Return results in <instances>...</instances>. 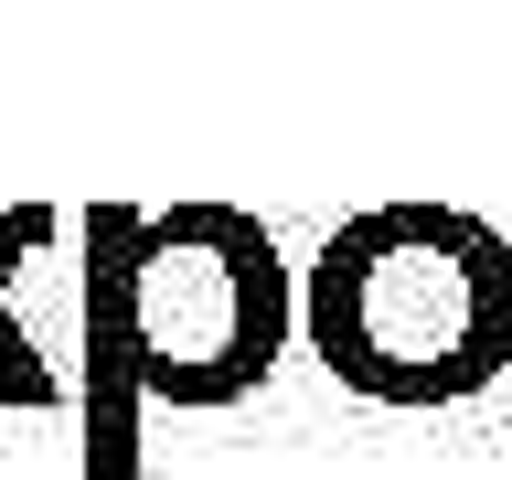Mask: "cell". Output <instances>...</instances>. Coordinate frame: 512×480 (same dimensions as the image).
Masks as SVG:
<instances>
[{"mask_svg":"<svg viewBox=\"0 0 512 480\" xmlns=\"http://www.w3.org/2000/svg\"><path fill=\"white\" fill-rule=\"evenodd\" d=\"M438 256H448V267L416 288V278H406V235H395V214L363 224L352 246H331V278H320L331 363H352V374H374V384H416V320H427V331H438L448 384H470L480 363H491V342H502L512 278H502V246L470 235V224H448Z\"/></svg>","mask_w":512,"mask_h":480,"instance_id":"obj_1","label":"cell"}]
</instances>
